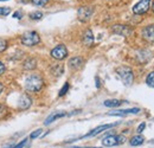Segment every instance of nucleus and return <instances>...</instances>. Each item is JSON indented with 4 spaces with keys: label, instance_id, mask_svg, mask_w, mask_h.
<instances>
[{
    "label": "nucleus",
    "instance_id": "f257e3e1",
    "mask_svg": "<svg viewBox=\"0 0 154 148\" xmlns=\"http://www.w3.org/2000/svg\"><path fill=\"white\" fill-rule=\"evenodd\" d=\"M44 81L39 75H30L25 79V88L29 91H39L43 88Z\"/></svg>",
    "mask_w": 154,
    "mask_h": 148
},
{
    "label": "nucleus",
    "instance_id": "f03ea898",
    "mask_svg": "<svg viewBox=\"0 0 154 148\" xmlns=\"http://www.w3.org/2000/svg\"><path fill=\"white\" fill-rule=\"evenodd\" d=\"M116 72L119 75V77L121 78V81L125 83V85H131L133 83L134 76H133V71L131 68L128 66H120L117 68Z\"/></svg>",
    "mask_w": 154,
    "mask_h": 148
},
{
    "label": "nucleus",
    "instance_id": "7ed1b4c3",
    "mask_svg": "<svg viewBox=\"0 0 154 148\" xmlns=\"http://www.w3.org/2000/svg\"><path fill=\"white\" fill-rule=\"evenodd\" d=\"M39 42H40V37L36 31H29L21 36V43L26 46H35Z\"/></svg>",
    "mask_w": 154,
    "mask_h": 148
},
{
    "label": "nucleus",
    "instance_id": "20e7f679",
    "mask_svg": "<svg viewBox=\"0 0 154 148\" xmlns=\"http://www.w3.org/2000/svg\"><path fill=\"white\" fill-rule=\"evenodd\" d=\"M93 13H94V8L89 7V6H82L77 11V16H78V19L81 21H88L91 18Z\"/></svg>",
    "mask_w": 154,
    "mask_h": 148
},
{
    "label": "nucleus",
    "instance_id": "39448f33",
    "mask_svg": "<svg viewBox=\"0 0 154 148\" xmlns=\"http://www.w3.org/2000/svg\"><path fill=\"white\" fill-rule=\"evenodd\" d=\"M149 7H151V0H140L133 7V12L135 14H143L149 10Z\"/></svg>",
    "mask_w": 154,
    "mask_h": 148
},
{
    "label": "nucleus",
    "instance_id": "423d86ee",
    "mask_svg": "<svg viewBox=\"0 0 154 148\" xmlns=\"http://www.w3.org/2000/svg\"><path fill=\"white\" fill-rule=\"evenodd\" d=\"M51 56H52L55 59H58V60L64 59V58L68 56V50H66V48H65L63 44H60V45H57L55 49H52Z\"/></svg>",
    "mask_w": 154,
    "mask_h": 148
},
{
    "label": "nucleus",
    "instance_id": "0eeeda50",
    "mask_svg": "<svg viewBox=\"0 0 154 148\" xmlns=\"http://www.w3.org/2000/svg\"><path fill=\"white\" fill-rule=\"evenodd\" d=\"M31 104H32V100H31V97H30L29 95H26V94L21 95L19 97V100H18V108H19L20 110H26V109H29V108L31 107Z\"/></svg>",
    "mask_w": 154,
    "mask_h": 148
},
{
    "label": "nucleus",
    "instance_id": "6e6552de",
    "mask_svg": "<svg viewBox=\"0 0 154 148\" xmlns=\"http://www.w3.org/2000/svg\"><path fill=\"white\" fill-rule=\"evenodd\" d=\"M113 32L116 35H121V36H125V37H128L129 35H132V29H129L128 26L126 25H114L113 26Z\"/></svg>",
    "mask_w": 154,
    "mask_h": 148
},
{
    "label": "nucleus",
    "instance_id": "1a4fd4ad",
    "mask_svg": "<svg viewBox=\"0 0 154 148\" xmlns=\"http://www.w3.org/2000/svg\"><path fill=\"white\" fill-rule=\"evenodd\" d=\"M142 38L147 42H154V24L146 26L142 30Z\"/></svg>",
    "mask_w": 154,
    "mask_h": 148
},
{
    "label": "nucleus",
    "instance_id": "9d476101",
    "mask_svg": "<svg viewBox=\"0 0 154 148\" xmlns=\"http://www.w3.org/2000/svg\"><path fill=\"white\" fill-rule=\"evenodd\" d=\"M140 111L139 108H132V109H121V110H115L109 113V115L112 116H125V115H129V114H137Z\"/></svg>",
    "mask_w": 154,
    "mask_h": 148
},
{
    "label": "nucleus",
    "instance_id": "9b49d317",
    "mask_svg": "<svg viewBox=\"0 0 154 148\" xmlns=\"http://www.w3.org/2000/svg\"><path fill=\"white\" fill-rule=\"evenodd\" d=\"M64 116H66V113H65V111H55L54 114H51V115L45 120L44 125H45V126H49V125L52 123L54 121H56V120L60 119V117H64Z\"/></svg>",
    "mask_w": 154,
    "mask_h": 148
},
{
    "label": "nucleus",
    "instance_id": "f8f14e48",
    "mask_svg": "<svg viewBox=\"0 0 154 148\" xmlns=\"http://www.w3.org/2000/svg\"><path fill=\"white\" fill-rule=\"evenodd\" d=\"M116 126V123H112V125H103V126H100V127H96L95 129H93L90 133H88L84 137H89V136H95L97 134H100V133H102V131H104L106 129H109V128H112V127H114Z\"/></svg>",
    "mask_w": 154,
    "mask_h": 148
},
{
    "label": "nucleus",
    "instance_id": "ddd939ff",
    "mask_svg": "<svg viewBox=\"0 0 154 148\" xmlns=\"http://www.w3.org/2000/svg\"><path fill=\"white\" fill-rule=\"evenodd\" d=\"M83 63H84V60H83V58H81V57H72L70 60H69V68L70 69H72V70H77V69H79L82 65H83Z\"/></svg>",
    "mask_w": 154,
    "mask_h": 148
},
{
    "label": "nucleus",
    "instance_id": "4468645a",
    "mask_svg": "<svg viewBox=\"0 0 154 148\" xmlns=\"http://www.w3.org/2000/svg\"><path fill=\"white\" fill-rule=\"evenodd\" d=\"M102 145L106 147H113L117 145V135H108L106 137H103L102 140Z\"/></svg>",
    "mask_w": 154,
    "mask_h": 148
},
{
    "label": "nucleus",
    "instance_id": "2eb2a0df",
    "mask_svg": "<svg viewBox=\"0 0 154 148\" xmlns=\"http://www.w3.org/2000/svg\"><path fill=\"white\" fill-rule=\"evenodd\" d=\"M83 43L87 46H91L93 45V43H94V36H93L91 30H87L85 33L83 35Z\"/></svg>",
    "mask_w": 154,
    "mask_h": 148
},
{
    "label": "nucleus",
    "instance_id": "dca6fc26",
    "mask_svg": "<svg viewBox=\"0 0 154 148\" xmlns=\"http://www.w3.org/2000/svg\"><path fill=\"white\" fill-rule=\"evenodd\" d=\"M37 66V60L35 58H27L24 62V69L25 70H32Z\"/></svg>",
    "mask_w": 154,
    "mask_h": 148
},
{
    "label": "nucleus",
    "instance_id": "f3484780",
    "mask_svg": "<svg viewBox=\"0 0 154 148\" xmlns=\"http://www.w3.org/2000/svg\"><path fill=\"white\" fill-rule=\"evenodd\" d=\"M106 107H109V108H114V107H119V106H121L122 104V101H120V100H107V101H104V103H103Z\"/></svg>",
    "mask_w": 154,
    "mask_h": 148
},
{
    "label": "nucleus",
    "instance_id": "a211bd4d",
    "mask_svg": "<svg viewBox=\"0 0 154 148\" xmlns=\"http://www.w3.org/2000/svg\"><path fill=\"white\" fill-rule=\"evenodd\" d=\"M143 141H145V139H143L141 135H136L134 137H132L131 145H132V146H140V145L143 143Z\"/></svg>",
    "mask_w": 154,
    "mask_h": 148
},
{
    "label": "nucleus",
    "instance_id": "6ab92c4d",
    "mask_svg": "<svg viewBox=\"0 0 154 148\" xmlns=\"http://www.w3.org/2000/svg\"><path fill=\"white\" fill-rule=\"evenodd\" d=\"M52 72L55 75H59L63 74V65H60V64H57V65H55V66H52Z\"/></svg>",
    "mask_w": 154,
    "mask_h": 148
},
{
    "label": "nucleus",
    "instance_id": "aec40b11",
    "mask_svg": "<svg viewBox=\"0 0 154 148\" xmlns=\"http://www.w3.org/2000/svg\"><path fill=\"white\" fill-rule=\"evenodd\" d=\"M146 83H147L149 87L154 88V72H151V74L147 76V78H146Z\"/></svg>",
    "mask_w": 154,
    "mask_h": 148
},
{
    "label": "nucleus",
    "instance_id": "412c9836",
    "mask_svg": "<svg viewBox=\"0 0 154 148\" xmlns=\"http://www.w3.org/2000/svg\"><path fill=\"white\" fill-rule=\"evenodd\" d=\"M42 17H43V13L39 12V11H36V12L30 13V18L33 19V20H39V19H42Z\"/></svg>",
    "mask_w": 154,
    "mask_h": 148
},
{
    "label": "nucleus",
    "instance_id": "4be33fe9",
    "mask_svg": "<svg viewBox=\"0 0 154 148\" xmlns=\"http://www.w3.org/2000/svg\"><path fill=\"white\" fill-rule=\"evenodd\" d=\"M6 48H7V42L5 39H0V54L4 52L6 50Z\"/></svg>",
    "mask_w": 154,
    "mask_h": 148
},
{
    "label": "nucleus",
    "instance_id": "5701e85b",
    "mask_svg": "<svg viewBox=\"0 0 154 148\" xmlns=\"http://www.w3.org/2000/svg\"><path fill=\"white\" fill-rule=\"evenodd\" d=\"M69 90V83L66 82L64 85H63V88L60 89V91H59V96H64L65 94H66V91Z\"/></svg>",
    "mask_w": 154,
    "mask_h": 148
},
{
    "label": "nucleus",
    "instance_id": "b1692460",
    "mask_svg": "<svg viewBox=\"0 0 154 148\" xmlns=\"http://www.w3.org/2000/svg\"><path fill=\"white\" fill-rule=\"evenodd\" d=\"M10 12H11L10 7H0V16H7L10 14Z\"/></svg>",
    "mask_w": 154,
    "mask_h": 148
},
{
    "label": "nucleus",
    "instance_id": "393cba45",
    "mask_svg": "<svg viewBox=\"0 0 154 148\" xmlns=\"http://www.w3.org/2000/svg\"><path fill=\"white\" fill-rule=\"evenodd\" d=\"M7 114V109L5 106H0V120L5 117V115Z\"/></svg>",
    "mask_w": 154,
    "mask_h": 148
},
{
    "label": "nucleus",
    "instance_id": "a878e982",
    "mask_svg": "<svg viewBox=\"0 0 154 148\" xmlns=\"http://www.w3.org/2000/svg\"><path fill=\"white\" fill-rule=\"evenodd\" d=\"M32 1H33V4L37 5V6H44V5L48 4V0H32Z\"/></svg>",
    "mask_w": 154,
    "mask_h": 148
},
{
    "label": "nucleus",
    "instance_id": "bb28decb",
    "mask_svg": "<svg viewBox=\"0 0 154 148\" xmlns=\"http://www.w3.org/2000/svg\"><path fill=\"white\" fill-rule=\"evenodd\" d=\"M42 131H43V130H42V129H37V130H35V131H33V133H32V134L30 135V137H31V139H37V137H38L39 135L42 134Z\"/></svg>",
    "mask_w": 154,
    "mask_h": 148
},
{
    "label": "nucleus",
    "instance_id": "cd10ccee",
    "mask_svg": "<svg viewBox=\"0 0 154 148\" xmlns=\"http://www.w3.org/2000/svg\"><path fill=\"white\" fill-rule=\"evenodd\" d=\"M126 141V137L123 135H117V145H121Z\"/></svg>",
    "mask_w": 154,
    "mask_h": 148
},
{
    "label": "nucleus",
    "instance_id": "c85d7f7f",
    "mask_svg": "<svg viewBox=\"0 0 154 148\" xmlns=\"http://www.w3.org/2000/svg\"><path fill=\"white\" fill-rule=\"evenodd\" d=\"M26 141H27V139H24L23 141H20L18 145H16L14 147H12V148H23L24 146H25V143H26Z\"/></svg>",
    "mask_w": 154,
    "mask_h": 148
},
{
    "label": "nucleus",
    "instance_id": "c756f323",
    "mask_svg": "<svg viewBox=\"0 0 154 148\" xmlns=\"http://www.w3.org/2000/svg\"><path fill=\"white\" fill-rule=\"evenodd\" d=\"M145 127H146V123H141V125L137 127V133H142L143 129H145Z\"/></svg>",
    "mask_w": 154,
    "mask_h": 148
},
{
    "label": "nucleus",
    "instance_id": "7c9ffc66",
    "mask_svg": "<svg viewBox=\"0 0 154 148\" xmlns=\"http://www.w3.org/2000/svg\"><path fill=\"white\" fill-rule=\"evenodd\" d=\"M5 70H6L5 65H4V64H2L1 62H0V76H1V75L4 74V72H5Z\"/></svg>",
    "mask_w": 154,
    "mask_h": 148
},
{
    "label": "nucleus",
    "instance_id": "2f4dec72",
    "mask_svg": "<svg viewBox=\"0 0 154 148\" xmlns=\"http://www.w3.org/2000/svg\"><path fill=\"white\" fill-rule=\"evenodd\" d=\"M13 17H14V18H17V19H20L21 18V14H20V12H14Z\"/></svg>",
    "mask_w": 154,
    "mask_h": 148
},
{
    "label": "nucleus",
    "instance_id": "473e14b6",
    "mask_svg": "<svg viewBox=\"0 0 154 148\" xmlns=\"http://www.w3.org/2000/svg\"><path fill=\"white\" fill-rule=\"evenodd\" d=\"M95 79H96V87L97 88H100V85H101V84H100V79H98V77H96Z\"/></svg>",
    "mask_w": 154,
    "mask_h": 148
},
{
    "label": "nucleus",
    "instance_id": "72a5a7b5",
    "mask_svg": "<svg viewBox=\"0 0 154 148\" xmlns=\"http://www.w3.org/2000/svg\"><path fill=\"white\" fill-rule=\"evenodd\" d=\"M2 89H4V85H2V84H1V83H0V93H1V91H2Z\"/></svg>",
    "mask_w": 154,
    "mask_h": 148
},
{
    "label": "nucleus",
    "instance_id": "f704fd0d",
    "mask_svg": "<svg viewBox=\"0 0 154 148\" xmlns=\"http://www.w3.org/2000/svg\"><path fill=\"white\" fill-rule=\"evenodd\" d=\"M152 10H153V12H154V1H153V4H152Z\"/></svg>",
    "mask_w": 154,
    "mask_h": 148
},
{
    "label": "nucleus",
    "instance_id": "c9c22d12",
    "mask_svg": "<svg viewBox=\"0 0 154 148\" xmlns=\"http://www.w3.org/2000/svg\"><path fill=\"white\" fill-rule=\"evenodd\" d=\"M0 1H7V0H0Z\"/></svg>",
    "mask_w": 154,
    "mask_h": 148
},
{
    "label": "nucleus",
    "instance_id": "e433bc0d",
    "mask_svg": "<svg viewBox=\"0 0 154 148\" xmlns=\"http://www.w3.org/2000/svg\"><path fill=\"white\" fill-rule=\"evenodd\" d=\"M25 1H26V0H25Z\"/></svg>",
    "mask_w": 154,
    "mask_h": 148
}]
</instances>
